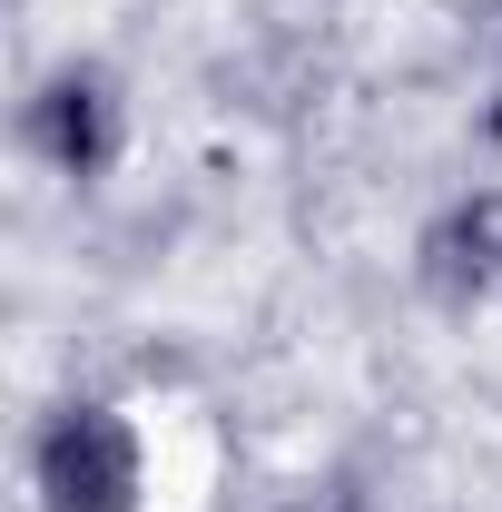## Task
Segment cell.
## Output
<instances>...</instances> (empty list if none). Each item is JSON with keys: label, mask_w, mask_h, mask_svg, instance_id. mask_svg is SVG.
<instances>
[{"label": "cell", "mask_w": 502, "mask_h": 512, "mask_svg": "<svg viewBox=\"0 0 502 512\" xmlns=\"http://www.w3.org/2000/svg\"><path fill=\"white\" fill-rule=\"evenodd\" d=\"M30 473H40V503L50 512H128L138 503V434L109 404H69L60 424L40 434Z\"/></svg>", "instance_id": "1"}, {"label": "cell", "mask_w": 502, "mask_h": 512, "mask_svg": "<svg viewBox=\"0 0 502 512\" xmlns=\"http://www.w3.org/2000/svg\"><path fill=\"white\" fill-rule=\"evenodd\" d=\"M424 286L434 296H493L502 286V197L453 207L434 237H424Z\"/></svg>", "instance_id": "2"}, {"label": "cell", "mask_w": 502, "mask_h": 512, "mask_svg": "<svg viewBox=\"0 0 502 512\" xmlns=\"http://www.w3.org/2000/svg\"><path fill=\"white\" fill-rule=\"evenodd\" d=\"M60 158H69V168L99 158V89H89V79H69V89H60Z\"/></svg>", "instance_id": "3"}]
</instances>
